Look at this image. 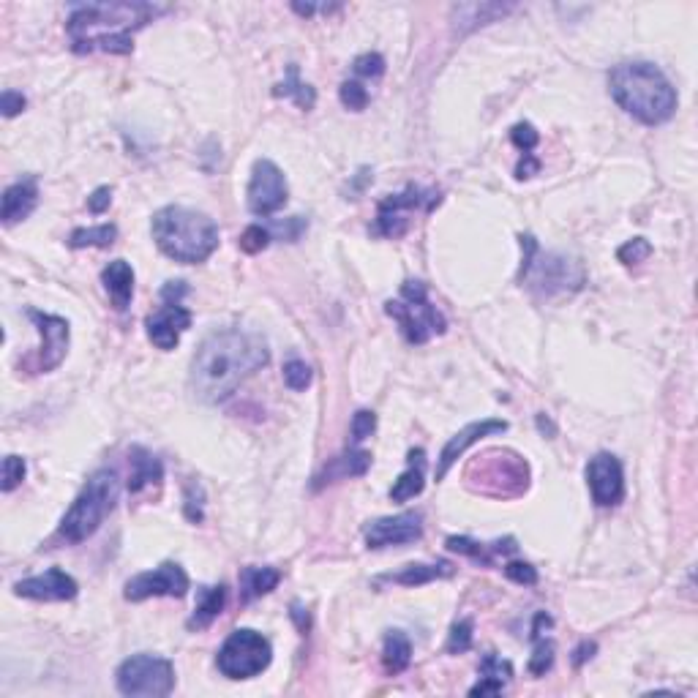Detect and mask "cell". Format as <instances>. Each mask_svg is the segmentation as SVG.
Instances as JSON below:
<instances>
[{
	"mask_svg": "<svg viewBox=\"0 0 698 698\" xmlns=\"http://www.w3.org/2000/svg\"><path fill=\"white\" fill-rule=\"evenodd\" d=\"M115 682L123 696L164 698L175 690V666L159 655H131L115 671Z\"/></svg>",
	"mask_w": 698,
	"mask_h": 698,
	"instance_id": "cell-8",
	"label": "cell"
},
{
	"mask_svg": "<svg viewBox=\"0 0 698 698\" xmlns=\"http://www.w3.org/2000/svg\"><path fill=\"white\" fill-rule=\"evenodd\" d=\"M270 240H273V235H270L268 227H262V224H251L249 230L240 235V249L246 251V254H260V251L268 249Z\"/></svg>",
	"mask_w": 698,
	"mask_h": 698,
	"instance_id": "cell-36",
	"label": "cell"
},
{
	"mask_svg": "<svg viewBox=\"0 0 698 698\" xmlns=\"http://www.w3.org/2000/svg\"><path fill=\"white\" fill-rule=\"evenodd\" d=\"M0 104H3V115H6V118H14V115H20V112L25 110L28 101H25V96L17 93V90H3Z\"/></svg>",
	"mask_w": 698,
	"mask_h": 698,
	"instance_id": "cell-45",
	"label": "cell"
},
{
	"mask_svg": "<svg viewBox=\"0 0 698 698\" xmlns=\"http://www.w3.org/2000/svg\"><path fill=\"white\" fill-rule=\"evenodd\" d=\"M521 249H524V262H521L519 279L535 295L554 298V295H565V292H576L584 287L587 273L581 262L570 260L557 251H540L538 240L532 235H521Z\"/></svg>",
	"mask_w": 698,
	"mask_h": 698,
	"instance_id": "cell-5",
	"label": "cell"
},
{
	"mask_svg": "<svg viewBox=\"0 0 698 698\" xmlns=\"http://www.w3.org/2000/svg\"><path fill=\"white\" fill-rule=\"evenodd\" d=\"M77 592H80L77 581L60 568H50L47 573H41V576L22 579L14 584V595L28 600H44V603H50V600H74Z\"/></svg>",
	"mask_w": 698,
	"mask_h": 698,
	"instance_id": "cell-19",
	"label": "cell"
},
{
	"mask_svg": "<svg viewBox=\"0 0 698 698\" xmlns=\"http://www.w3.org/2000/svg\"><path fill=\"white\" fill-rule=\"evenodd\" d=\"M352 69H355L358 77H374V80H377V77L385 74V58L377 55V52H366V55H358V58H355Z\"/></svg>",
	"mask_w": 698,
	"mask_h": 698,
	"instance_id": "cell-41",
	"label": "cell"
},
{
	"mask_svg": "<svg viewBox=\"0 0 698 698\" xmlns=\"http://www.w3.org/2000/svg\"><path fill=\"white\" fill-rule=\"evenodd\" d=\"M423 489H426V450L412 448L407 453V469L390 486V499L393 502H409V499L420 497Z\"/></svg>",
	"mask_w": 698,
	"mask_h": 698,
	"instance_id": "cell-21",
	"label": "cell"
},
{
	"mask_svg": "<svg viewBox=\"0 0 698 698\" xmlns=\"http://www.w3.org/2000/svg\"><path fill=\"white\" fill-rule=\"evenodd\" d=\"M268 363V341L260 333L240 328L216 330L202 339L191 358L189 385L205 404H221Z\"/></svg>",
	"mask_w": 698,
	"mask_h": 698,
	"instance_id": "cell-1",
	"label": "cell"
},
{
	"mask_svg": "<svg viewBox=\"0 0 698 698\" xmlns=\"http://www.w3.org/2000/svg\"><path fill=\"white\" fill-rule=\"evenodd\" d=\"M101 284L112 298V306L118 311H126L134 298V268L126 260H112L101 270Z\"/></svg>",
	"mask_w": 698,
	"mask_h": 698,
	"instance_id": "cell-22",
	"label": "cell"
},
{
	"mask_svg": "<svg viewBox=\"0 0 698 698\" xmlns=\"http://www.w3.org/2000/svg\"><path fill=\"white\" fill-rule=\"evenodd\" d=\"M374 431H377V415L369 412V409L355 412V418H352V439H355V442H363V439L371 437Z\"/></svg>",
	"mask_w": 698,
	"mask_h": 698,
	"instance_id": "cell-42",
	"label": "cell"
},
{
	"mask_svg": "<svg viewBox=\"0 0 698 698\" xmlns=\"http://www.w3.org/2000/svg\"><path fill=\"white\" fill-rule=\"evenodd\" d=\"M513 677L510 660H502L497 655H486L480 663V682L469 690V696H497L505 690V685Z\"/></svg>",
	"mask_w": 698,
	"mask_h": 698,
	"instance_id": "cell-28",
	"label": "cell"
},
{
	"mask_svg": "<svg viewBox=\"0 0 698 698\" xmlns=\"http://www.w3.org/2000/svg\"><path fill=\"white\" fill-rule=\"evenodd\" d=\"M306 227H309V221L303 219V216H292V219H287L284 224H276L273 230H270V235H279V238L284 240H298L303 232H306Z\"/></svg>",
	"mask_w": 698,
	"mask_h": 698,
	"instance_id": "cell-44",
	"label": "cell"
},
{
	"mask_svg": "<svg viewBox=\"0 0 698 698\" xmlns=\"http://www.w3.org/2000/svg\"><path fill=\"white\" fill-rule=\"evenodd\" d=\"M510 140H513V145L524 153V156H529L532 150L538 148L540 142V134L535 131V126L532 123H516L513 126V131H510Z\"/></svg>",
	"mask_w": 698,
	"mask_h": 698,
	"instance_id": "cell-40",
	"label": "cell"
},
{
	"mask_svg": "<svg viewBox=\"0 0 698 698\" xmlns=\"http://www.w3.org/2000/svg\"><path fill=\"white\" fill-rule=\"evenodd\" d=\"M194 489H197V483H189L186 486V516H189V521H202V494L200 497H194Z\"/></svg>",
	"mask_w": 698,
	"mask_h": 698,
	"instance_id": "cell-47",
	"label": "cell"
},
{
	"mask_svg": "<svg viewBox=\"0 0 698 698\" xmlns=\"http://www.w3.org/2000/svg\"><path fill=\"white\" fill-rule=\"evenodd\" d=\"M311 369L303 363V360H287L284 363V382H287V388L292 390H306L311 385Z\"/></svg>",
	"mask_w": 698,
	"mask_h": 698,
	"instance_id": "cell-37",
	"label": "cell"
},
{
	"mask_svg": "<svg viewBox=\"0 0 698 698\" xmlns=\"http://www.w3.org/2000/svg\"><path fill=\"white\" fill-rule=\"evenodd\" d=\"M469 467L480 469V478H467L469 483L480 480L478 486H472L480 494H489L491 483H499L497 497H519L521 491H527L529 486L527 461L510 450H491V453L475 456Z\"/></svg>",
	"mask_w": 698,
	"mask_h": 698,
	"instance_id": "cell-11",
	"label": "cell"
},
{
	"mask_svg": "<svg viewBox=\"0 0 698 698\" xmlns=\"http://www.w3.org/2000/svg\"><path fill=\"white\" fill-rule=\"evenodd\" d=\"M587 486L598 508H614L625 497V472L617 456L598 453L587 464Z\"/></svg>",
	"mask_w": 698,
	"mask_h": 698,
	"instance_id": "cell-15",
	"label": "cell"
},
{
	"mask_svg": "<svg viewBox=\"0 0 698 698\" xmlns=\"http://www.w3.org/2000/svg\"><path fill=\"white\" fill-rule=\"evenodd\" d=\"M30 322L39 328L41 333V349H39V371H52L58 369L66 352H69V339L71 330L69 322L63 317H55V314H44V311L30 309L28 311Z\"/></svg>",
	"mask_w": 698,
	"mask_h": 698,
	"instance_id": "cell-17",
	"label": "cell"
},
{
	"mask_svg": "<svg viewBox=\"0 0 698 698\" xmlns=\"http://www.w3.org/2000/svg\"><path fill=\"white\" fill-rule=\"evenodd\" d=\"M595 649H598V644L595 641H581L579 647H576V652H573V666L576 669H581L584 663H587L592 655H595Z\"/></svg>",
	"mask_w": 698,
	"mask_h": 698,
	"instance_id": "cell-48",
	"label": "cell"
},
{
	"mask_svg": "<svg viewBox=\"0 0 698 698\" xmlns=\"http://www.w3.org/2000/svg\"><path fill=\"white\" fill-rule=\"evenodd\" d=\"M453 573H456V568H453L450 562H445V559L431 562V565L418 562V565H407V568L399 570V573L379 576V579L374 581V587H377V584H385V581H390V584H399V587H423V584H431V581H437V579H450Z\"/></svg>",
	"mask_w": 698,
	"mask_h": 698,
	"instance_id": "cell-23",
	"label": "cell"
},
{
	"mask_svg": "<svg viewBox=\"0 0 698 698\" xmlns=\"http://www.w3.org/2000/svg\"><path fill=\"white\" fill-rule=\"evenodd\" d=\"M186 592H189V576L178 562H161L159 568L126 581V589H123V595L131 603L148 598H183Z\"/></svg>",
	"mask_w": 698,
	"mask_h": 698,
	"instance_id": "cell-14",
	"label": "cell"
},
{
	"mask_svg": "<svg viewBox=\"0 0 698 698\" xmlns=\"http://www.w3.org/2000/svg\"><path fill=\"white\" fill-rule=\"evenodd\" d=\"M25 472H28V464L20 456H6L3 459V491L11 494V491L20 486L25 480Z\"/></svg>",
	"mask_w": 698,
	"mask_h": 698,
	"instance_id": "cell-38",
	"label": "cell"
},
{
	"mask_svg": "<svg viewBox=\"0 0 698 698\" xmlns=\"http://www.w3.org/2000/svg\"><path fill=\"white\" fill-rule=\"evenodd\" d=\"M186 292H189L186 281H167L164 290H161V306L145 320L148 339L164 352L178 347L180 333H186L191 328V320H194L191 311L183 306Z\"/></svg>",
	"mask_w": 698,
	"mask_h": 698,
	"instance_id": "cell-10",
	"label": "cell"
},
{
	"mask_svg": "<svg viewBox=\"0 0 698 698\" xmlns=\"http://www.w3.org/2000/svg\"><path fill=\"white\" fill-rule=\"evenodd\" d=\"M502 431H508V420H478V423H469V426H464V429L459 431V434H453V437L448 439V445L442 448V453H439V464H437V480H445V475H448L450 469H453V464L467 453V448H472L475 442H480L483 437H494V434H502Z\"/></svg>",
	"mask_w": 698,
	"mask_h": 698,
	"instance_id": "cell-18",
	"label": "cell"
},
{
	"mask_svg": "<svg viewBox=\"0 0 698 698\" xmlns=\"http://www.w3.org/2000/svg\"><path fill=\"white\" fill-rule=\"evenodd\" d=\"M290 197V186L284 172L273 164L270 159H257L251 167L249 191H246V202L254 216H273L276 210L287 205Z\"/></svg>",
	"mask_w": 698,
	"mask_h": 698,
	"instance_id": "cell-13",
	"label": "cell"
},
{
	"mask_svg": "<svg viewBox=\"0 0 698 698\" xmlns=\"http://www.w3.org/2000/svg\"><path fill=\"white\" fill-rule=\"evenodd\" d=\"M609 90L611 99L644 126H660L677 112V88L655 63L647 60H630L614 66L609 74Z\"/></svg>",
	"mask_w": 698,
	"mask_h": 698,
	"instance_id": "cell-3",
	"label": "cell"
},
{
	"mask_svg": "<svg viewBox=\"0 0 698 698\" xmlns=\"http://www.w3.org/2000/svg\"><path fill=\"white\" fill-rule=\"evenodd\" d=\"M112 202V189L110 186H99V189L93 191L88 197V210L90 213H96V216H101L104 210L110 208Z\"/></svg>",
	"mask_w": 698,
	"mask_h": 698,
	"instance_id": "cell-46",
	"label": "cell"
},
{
	"mask_svg": "<svg viewBox=\"0 0 698 698\" xmlns=\"http://www.w3.org/2000/svg\"><path fill=\"white\" fill-rule=\"evenodd\" d=\"M371 467V453H366V450H349V453H344V456H339V459H333L330 464H325V469H322V475H317V483H314V489H320V486H325V483H333V480H341V478H360V475H366Z\"/></svg>",
	"mask_w": 698,
	"mask_h": 698,
	"instance_id": "cell-26",
	"label": "cell"
},
{
	"mask_svg": "<svg viewBox=\"0 0 698 698\" xmlns=\"http://www.w3.org/2000/svg\"><path fill=\"white\" fill-rule=\"evenodd\" d=\"M273 96H284V99H292L295 104H298L300 110H311V107H314V101H317V93H314V88H311V85H306V82H300L298 66H290V69H287V80L279 82V85L273 88Z\"/></svg>",
	"mask_w": 698,
	"mask_h": 698,
	"instance_id": "cell-32",
	"label": "cell"
},
{
	"mask_svg": "<svg viewBox=\"0 0 698 698\" xmlns=\"http://www.w3.org/2000/svg\"><path fill=\"white\" fill-rule=\"evenodd\" d=\"M167 6L153 3H82L74 6L66 30L74 52H110V55H129L134 50V33L145 28Z\"/></svg>",
	"mask_w": 698,
	"mask_h": 698,
	"instance_id": "cell-2",
	"label": "cell"
},
{
	"mask_svg": "<svg viewBox=\"0 0 698 698\" xmlns=\"http://www.w3.org/2000/svg\"><path fill=\"white\" fill-rule=\"evenodd\" d=\"M538 170H540V161L532 159V153H529V156H524V159H521L519 167H516V178L519 180L532 178V175H535Z\"/></svg>",
	"mask_w": 698,
	"mask_h": 698,
	"instance_id": "cell-49",
	"label": "cell"
},
{
	"mask_svg": "<svg viewBox=\"0 0 698 698\" xmlns=\"http://www.w3.org/2000/svg\"><path fill=\"white\" fill-rule=\"evenodd\" d=\"M649 254H652V243L647 238H633L617 251V260L622 265H636V262L647 260Z\"/></svg>",
	"mask_w": 698,
	"mask_h": 698,
	"instance_id": "cell-39",
	"label": "cell"
},
{
	"mask_svg": "<svg viewBox=\"0 0 698 698\" xmlns=\"http://www.w3.org/2000/svg\"><path fill=\"white\" fill-rule=\"evenodd\" d=\"M385 311H388V317L399 322L401 336L415 347L429 344L434 336H442L448 328L445 314L431 303L429 290L423 281H404L401 295L396 300H388Z\"/></svg>",
	"mask_w": 698,
	"mask_h": 698,
	"instance_id": "cell-7",
	"label": "cell"
},
{
	"mask_svg": "<svg viewBox=\"0 0 698 698\" xmlns=\"http://www.w3.org/2000/svg\"><path fill=\"white\" fill-rule=\"evenodd\" d=\"M382 663H385L388 674H401V671L409 669V663H412V644H409L407 633L388 630L385 647H382Z\"/></svg>",
	"mask_w": 698,
	"mask_h": 698,
	"instance_id": "cell-31",
	"label": "cell"
},
{
	"mask_svg": "<svg viewBox=\"0 0 698 698\" xmlns=\"http://www.w3.org/2000/svg\"><path fill=\"white\" fill-rule=\"evenodd\" d=\"M339 99H341V104L347 107V110H352V112H363L366 107H369V101H371V96H369V90L363 88L360 82H344L341 85V90H339Z\"/></svg>",
	"mask_w": 698,
	"mask_h": 698,
	"instance_id": "cell-35",
	"label": "cell"
},
{
	"mask_svg": "<svg viewBox=\"0 0 698 698\" xmlns=\"http://www.w3.org/2000/svg\"><path fill=\"white\" fill-rule=\"evenodd\" d=\"M273 660L270 641L251 628L232 630L216 655V666L227 679H251L268 669Z\"/></svg>",
	"mask_w": 698,
	"mask_h": 698,
	"instance_id": "cell-9",
	"label": "cell"
},
{
	"mask_svg": "<svg viewBox=\"0 0 698 698\" xmlns=\"http://www.w3.org/2000/svg\"><path fill=\"white\" fill-rule=\"evenodd\" d=\"M505 576L516 584H524V587H535L538 584V570L532 568L529 562H508L505 565Z\"/></svg>",
	"mask_w": 698,
	"mask_h": 698,
	"instance_id": "cell-43",
	"label": "cell"
},
{
	"mask_svg": "<svg viewBox=\"0 0 698 698\" xmlns=\"http://www.w3.org/2000/svg\"><path fill=\"white\" fill-rule=\"evenodd\" d=\"M240 600L243 603H251V600L268 595L273 589L279 587L281 573L276 568H243L240 570Z\"/></svg>",
	"mask_w": 698,
	"mask_h": 698,
	"instance_id": "cell-30",
	"label": "cell"
},
{
	"mask_svg": "<svg viewBox=\"0 0 698 698\" xmlns=\"http://www.w3.org/2000/svg\"><path fill=\"white\" fill-rule=\"evenodd\" d=\"M129 494H140L142 489H148V486H156V483H161V478H164V467H161V461L150 453L148 448H140V445H134V448L129 450Z\"/></svg>",
	"mask_w": 698,
	"mask_h": 698,
	"instance_id": "cell-24",
	"label": "cell"
},
{
	"mask_svg": "<svg viewBox=\"0 0 698 698\" xmlns=\"http://www.w3.org/2000/svg\"><path fill=\"white\" fill-rule=\"evenodd\" d=\"M36 205H39V183H36V178H22L3 191L0 219H3L6 227H14L17 221L28 219L30 213L36 210Z\"/></svg>",
	"mask_w": 698,
	"mask_h": 698,
	"instance_id": "cell-20",
	"label": "cell"
},
{
	"mask_svg": "<svg viewBox=\"0 0 698 698\" xmlns=\"http://www.w3.org/2000/svg\"><path fill=\"white\" fill-rule=\"evenodd\" d=\"M445 543H448L450 551H459V554L475 559V562L486 565V568H491L497 557H505V554H513V551L519 549L513 538L497 540V543H478V540L464 538V535H453V538H448Z\"/></svg>",
	"mask_w": 698,
	"mask_h": 698,
	"instance_id": "cell-25",
	"label": "cell"
},
{
	"mask_svg": "<svg viewBox=\"0 0 698 698\" xmlns=\"http://www.w3.org/2000/svg\"><path fill=\"white\" fill-rule=\"evenodd\" d=\"M153 240L170 260L180 265H197L205 262L219 249V227L208 213L183 208V205H167L153 216Z\"/></svg>",
	"mask_w": 698,
	"mask_h": 698,
	"instance_id": "cell-4",
	"label": "cell"
},
{
	"mask_svg": "<svg viewBox=\"0 0 698 698\" xmlns=\"http://www.w3.org/2000/svg\"><path fill=\"white\" fill-rule=\"evenodd\" d=\"M227 606V587L224 584H216V587H202L197 592V606H194V614L189 617V630H205L213 625V619L219 617L221 611Z\"/></svg>",
	"mask_w": 698,
	"mask_h": 698,
	"instance_id": "cell-27",
	"label": "cell"
},
{
	"mask_svg": "<svg viewBox=\"0 0 698 698\" xmlns=\"http://www.w3.org/2000/svg\"><path fill=\"white\" fill-rule=\"evenodd\" d=\"M439 200H442L439 191L420 189V186H409L401 194H390V197L379 202L374 235H382V238H401V235H407L409 224H412L409 216L415 210L431 213L439 205Z\"/></svg>",
	"mask_w": 698,
	"mask_h": 698,
	"instance_id": "cell-12",
	"label": "cell"
},
{
	"mask_svg": "<svg viewBox=\"0 0 698 698\" xmlns=\"http://www.w3.org/2000/svg\"><path fill=\"white\" fill-rule=\"evenodd\" d=\"M472 641H475V622H472V619H459V622L450 628L445 649H448L450 655H464V652L472 649Z\"/></svg>",
	"mask_w": 698,
	"mask_h": 698,
	"instance_id": "cell-34",
	"label": "cell"
},
{
	"mask_svg": "<svg viewBox=\"0 0 698 698\" xmlns=\"http://www.w3.org/2000/svg\"><path fill=\"white\" fill-rule=\"evenodd\" d=\"M423 535V516L415 510L388 516V519H374L363 527V538L369 549H388V546H407L415 543Z\"/></svg>",
	"mask_w": 698,
	"mask_h": 698,
	"instance_id": "cell-16",
	"label": "cell"
},
{
	"mask_svg": "<svg viewBox=\"0 0 698 698\" xmlns=\"http://www.w3.org/2000/svg\"><path fill=\"white\" fill-rule=\"evenodd\" d=\"M551 625H554V622H551V617L546 611H540L538 617H535V622H532L535 652H532V658H529V674H535V677H543V674L551 669V663H554V641L546 636V630H549Z\"/></svg>",
	"mask_w": 698,
	"mask_h": 698,
	"instance_id": "cell-29",
	"label": "cell"
},
{
	"mask_svg": "<svg viewBox=\"0 0 698 698\" xmlns=\"http://www.w3.org/2000/svg\"><path fill=\"white\" fill-rule=\"evenodd\" d=\"M118 494V472H112V469L93 472L88 483H85V489L77 494V499L71 502V508L66 510V516L60 521V538L69 540V543L88 540L115 510Z\"/></svg>",
	"mask_w": 698,
	"mask_h": 698,
	"instance_id": "cell-6",
	"label": "cell"
},
{
	"mask_svg": "<svg viewBox=\"0 0 698 698\" xmlns=\"http://www.w3.org/2000/svg\"><path fill=\"white\" fill-rule=\"evenodd\" d=\"M118 238V227L115 224H99V227H80L69 235L71 249H88V246H96V249H107Z\"/></svg>",
	"mask_w": 698,
	"mask_h": 698,
	"instance_id": "cell-33",
	"label": "cell"
}]
</instances>
